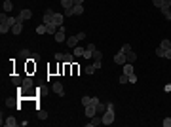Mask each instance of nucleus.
<instances>
[{"instance_id": "39448f33", "label": "nucleus", "mask_w": 171, "mask_h": 127, "mask_svg": "<svg viewBox=\"0 0 171 127\" xmlns=\"http://www.w3.org/2000/svg\"><path fill=\"white\" fill-rule=\"evenodd\" d=\"M101 123H103V116L95 114L93 118H91V122H88V123H86V127H97V125H101Z\"/></svg>"}, {"instance_id": "de8ad7c7", "label": "nucleus", "mask_w": 171, "mask_h": 127, "mask_svg": "<svg viewBox=\"0 0 171 127\" xmlns=\"http://www.w3.org/2000/svg\"><path fill=\"white\" fill-rule=\"evenodd\" d=\"M163 6H171V0H163Z\"/></svg>"}, {"instance_id": "7ed1b4c3", "label": "nucleus", "mask_w": 171, "mask_h": 127, "mask_svg": "<svg viewBox=\"0 0 171 127\" xmlns=\"http://www.w3.org/2000/svg\"><path fill=\"white\" fill-rule=\"evenodd\" d=\"M65 32H67V29H65L63 25H61V27H59V31H57V32H55V34H53L55 42H59V44H61V42H65V36H67Z\"/></svg>"}, {"instance_id": "ea45409f", "label": "nucleus", "mask_w": 171, "mask_h": 127, "mask_svg": "<svg viewBox=\"0 0 171 127\" xmlns=\"http://www.w3.org/2000/svg\"><path fill=\"white\" fill-rule=\"evenodd\" d=\"M8 17H10V15H6L4 12H2V15H0V23H6V21H8Z\"/></svg>"}, {"instance_id": "7c9ffc66", "label": "nucleus", "mask_w": 171, "mask_h": 127, "mask_svg": "<svg viewBox=\"0 0 171 127\" xmlns=\"http://www.w3.org/2000/svg\"><path fill=\"white\" fill-rule=\"evenodd\" d=\"M156 55H158V57H166V50L158 46V48H156Z\"/></svg>"}, {"instance_id": "f257e3e1", "label": "nucleus", "mask_w": 171, "mask_h": 127, "mask_svg": "<svg viewBox=\"0 0 171 127\" xmlns=\"http://www.w3.org/2000/svg\"><path fill=\"white\" fill-rule=\"evenodd\" d=\"M114 123V105L108 103L107 105V112L103 114V125H112Z\"/></svg>"}, {"instance_id": "6e6552de", "label": "nucleus", "mask_w": 171, "mask_h": 127, "mask_svg": "<svg viewBox=\"0 0 171 127\" xmlns=\"http://www.w3.org/2000/svg\"><path fill=\"white\" fill-rule=\"evenodd\" d=\"M93 51H95V44L86 46V51H84V59H91L93 57Z\"/></svg>"}, {"instance_id": "4c0bfd02", "label": "nucleus", "mask_w": 171, "mask_h": 127, "mask_svg": "<svg viewBox=\"0 0 171 127\" xmlns=\"http://www.w3.org/2000/svg\"><path fill=\"white\" fill-rule=\"evenodd\" d=\"M31 61H34V63H36V61H40V53H32L31 55Z\"/></svg>"}, {"instance_id": "393cba45", "label": "nucleus", "mask_w": 171, "mask_h": 127, "mask_svg": "<svg viewBox=\"0 0 171 127\" xmlns=\"http://www.w3.org/2000/svg\"><path fill=\"white\" fill-rule=\"evenodd\" d=\"M12 82H14V86L21 87V84H23V78H21V76L17 74V76H14V78H12Z\"/></svg>"}, {"instance_id": "6ab92c4d", "label": "nucleus", "mask_w": 171, "mask_h": 127, "mask_svg": "<svg viewBox=\"0 0 171 127\" xmlns=\"http://www.w3.org/2000/svg\"><path fill=\"white\" fill-rule=\"evenodd\" d=\"M36 34H48V25H44V23L38 25L36 27Z\"/></svg>"}, {"instance_id": "bb28decb", "label": "nucleus", "mask_w": 171, "mask_h": 127, "mask_svg": "<svg viewBox=\"0 0 171 127\" xmlns=\"http://www.w3.org/2000/svg\"><path fill=\"white\" fill-rule=\"evenodd\" d=\"M105 112H107V105H101V103H99V105H97V114H99V116H103Z\"/></svg>"}, {"instance_id": "aec40b11", "label": "nucleus", "mask_w": 171, "mask_h": 127, "mask_svg": "<svg viewBox=\"0 0 171 127\" xmlns=\"http://www.w3.org/2000/svg\"><path fill=\"white\" fill-rule=\"evenodd\" d=\"M124 74H127V76L133 74V63H126L124 65Z\"/></svg>"}, {"instance_id": "a878e982", "label": "nucleus", "mask_w": 171, "mask_h": 127, "mask_svg": "<svg viewBox=\"0 0 171 127\" xmlns=\"http://www.w3.org/2000/svg\"><path fill=\"white\" fill-rule=\"evenodd\" d=\"M91 59H93V61H101V59H103V51L95 50V51H93V57H91Z\"/></svg>"}, {"instance_id": "3c124183", "label": "nucleus", "mask_w": 171, "mask_h": 127, "mask_svg": "<svg viewBox=\"0 0 171 127\" xmlns=\"http://www.w3.org/2000/svg\"><path fill=\"white\" fill-rule=\"evenodd\" d=\"M169 14H171V6H169Z\"/></svg>"}, {"instance_id": "a18cd8bd", "label": "nucleus", "mask_w": 171, "mask_h": 127, "mask_svg": "<svg viewBox=\"0 0 171 127\" xmlns=\"http://www.w3.org/2000/svg\"><path fill=\"white\" fill-rule=\"evenodd\" d=\"M166 59H169V61H171V48L166 51Z\"/></svg>"}, {"instance_id": "37998d69", "label": "nucleus", "mask_w": 171, "mask_h": 127, "mask_svg": "<svg viewBox=\"0 0 171 127\" xmlns=\"http://www.w3.org/2000/svg\"><path fill=\"white\" fill-rule=\"evenodd\" d=\"M90 105H95V106H97V105H99V99H97V97H91V103H90Z\"/></svg>"}, {"instance_id": "09e8293b", "label": "nucleus", "mask_w": 171, "mask_h": 127, "mask_svg": "<svg viewBox=\"0 0 171 127\" xmlns=\"http://www.w3.org/2000/svg\"><path fill=\"white\" fill-rule=\"evenodd\" d=\"M74 4H84V0H74Z\"/></svg>"}, {"instance_id": "1a4fd4ad", "label": "nucleus", "mask_w": 171, "mask_h": 127, "mask_svg": "<svg viewBox=\"0 0 171 127\" xmlns=\"http://www.w3.org/2000/svg\"><path fill=\"white\" fill-rule=\"evenodd\" d=\"M51 89H53V91L57 93L59 97H63V95H65V91H63V84H61V82H53V86H51Z\"/></svg>"}, {"instance_id": "2f4dec72", "label": "nucleus", "mask_w": 171, "mask_h": 127, "mask_svg": "<svg viewBox=\"0 0 171 127\" xmlns=\"http://www.w3.org/2000/svg\"><path fill=\"white\" fill-rule=\"evenodd\" d=\"M120 51H122V53H129V51H131V46H129V44H124Z\"/></svg>"}, {"instance_id": "5701e85b", "label": "nucleus", "mask_w": 171, "mask_h": 127, "mask_svg": "<svg viewBox=\"0 0 171 127\" xmlns=\"http://www.w3.org/2000/svg\"><path fill=\"white\" fill-rule=\"evenodd\" d=\"M31 51H29V50H21V51H19V59H31Z\"/></svg>"}, {"instance_id": "58836bf2", "label": "nucleus", "mask_w": 171, "mask_h": 127, "mask_svg": "<svg viewBox=\"0 0 171 127\" xmlns=\"http://www.w3.org/2000/svg\"><path fill=\"white\" fill-rule=\"evenodd\" d=\"M129 84H137V76H135V72L129 74Z\"/></svg>"}, {"instance_id": "f3484780", "label": "nucleus", "mask_w": 171, "mask_h": 127, "mask_svg": "<svg viewBox=\"0 0 171 127\" xmlns=\"http://www.w3.org/2000/svg\"><path fill=\"white\" fill-rule=\"evenodd\" d=\"M126 59H127V63H135V61H137V53L131 50L129 53H126Z\"/></svg>"}, {"instance_id": "72a5a7b5", "label": "nucleus", "mask_w": 171, "mask_h": 127, "mask_svg": "<svg viewBox=\"0 0 171 127\" xmlns=\"http://www.w3.org/2000/svg\"><path fill=\"white\" fill-rule=\"evenodd\" d=\"M12 8H14V4L12 2H4V12L8 14V12H12Z\"/></svg>"}, {"instance_id": "20e7f679", "label": "nucleus", "mask_w": 171, "mask_h": 127, "mask_svg": "<svg viewBox=\"0 0 171 127\" xmlns=\"http://www.w3.org/2000/svg\"><path fill=\"white\" fill-rule=\"evenodd\" d=\"M53 15H55L53 10H46L44 17H42V23H44V25H50V23H53Z\"/></svg>"}, {"instance_id": "f03ea898", "label": "nucleus", "mask_w": 171, "mask_h": 127, "mask_svg": "<svg viewBox=\"0 0 171 127\" xmlns=\"http://www.w3.org/2000/svg\"><path fill=\"white\" fill-rule=\"evenodd\" d=\"M32 86H34V82H32V78H23V84H21V87H19V91H31L32 89Z\"/></svg>"}, {"instance_id": "cd10ccee", "label": "nucleus", "mask_w": 171, "mask_h": 127, "mask_svg": "<svg viewBox=\"0 0 171 127\" xmlns=\"http://www.w3.org/2000/svg\"><path fill=\"white\" fill-rule=\"evenodd\" d=\"M160 48H163V50H169V48H171V42L169 40H167V38H166V40H162V44H160Z\"/></svg>"}, {"instance_id": "412c9836", "label": "nucleus", "mask_w": 171, "mask_h": 127, "mask_svg": "<svg viewBox=\"0 0 171 127\" xmlns=\"http://www.w3.org/2000/svg\"><path fill=\"white\" fill-rule=\"evenodd\" d=\"M63 61H65V65H70V63H74V53H65Z\"/></svg>"}, {"instance_id": "e433bc0d", "label": "nucleus", "mask_w": 171, "mask_h": 127, "mask_svg": "<svg viewBox=\"0 0 171 127\" xmlns=\"http://www.w3.org/2000/svg\"><path fill=\"white\" fill-rule=\"evenodd\" d=\"M163 127H171V118H163Z\"/></svg>"}, {"instance_id": "a19ab883", "label": "nucleus", "mask_w": 171, "mask_h": 127, "mask_svg": "<svg viewBox=\"0 0 171 127\" xmlns=\"http://www.w3.org/2000/svg\"><path fill=\"white\" fill-rule=\"evenodd\" d=\"M76 36H78V40H80V42H82V40H84V38H86V36H88V34H86V32H78Z\"/></svg>"}, {"instance_id": "9b49d317", "label": "nucleus", "mask_w": 171, "mask_h": 127, "mask_svg": "<svg viewBox=\"0 0 171 127\" xmlns=\"http://www.w3.org/2000/svg\"><path fill=\"white\" fill-rule=\"evenodd\" d=\"M95 114H97V106L95 105H88L86 106V116H88V118H93Z\"/></svg>"}, {"instance_id": "2eb2a0df", "label": "nucleus", "mask_w": 171, "mask_h": 127, "mask_svg": "<svg viewBox=\"0 0 171 127\" xmlns=\"http://www.w3.org/2000/svg\"><path fill=\"white\" fill-rule=\"evenodd\" d=\"M84 51H86V48H82V46H76V48L72 50V53H74V57H84Z\"/></svg>"}, {"instance_id": "b1692460", "label": "nucleus", "mask_w": 171, "mask_h": 127, "mask_svg": "<svg viewBox=\"0 0 171 127\" xmlns=\"http://www.w3.org/2000/svg\"><path fill=\"white\" fill-rule=\"evenodd\" d=\"M57 31H59V27L55 23H50V25H48V34H55Z\"/></svg>"}, {"instance_id": "c03bdc74", "label": "nucleus", "mask_w": 171, "mask_h": 127, "mask_svg": "<svg viewBox=\"0 0 171 127\" xmlns=\"http://www.w3.org/2000/svg\"><path fill=\"white\" fill-rule=\"evenodd\" d=\"M93 65H95V68H97V70L103 67V63H101V61H93Z\"/></svg>"}, {"instance_id": "dca6fc26", "label": "nucleus", "mask_w": 171, "mask_h": 127, "mask_svg": "<svg viewBox=\"0 0 171 127\" xmlns=\"http://www.w3.org/2000/svg\"><path fill=\"white\" fill-rule=\"evenodd\" d=\"M4 125H6V127H15V125H17V120H15L14 116H10V118H6Z\"/></svg>"}, {"instance_id": "4be33fe9", "label": "nucleus", "mask_w": 171, "mask_h": 127, "mask_svg": "<svg viewBox=\"0 0 171 127\" xmlns=\"http://www.w3.org/2000/svg\"><path fill=\"white\" fill-rule=\"evenodd\" d=\"M8 32H12V27H8L6 23H0V34H8Z\"/></svg>"}, {"instance_id": "8fccbe9b", "label": "nucleus", "mask_w": 171, "mask_h": 127, "mask_svg": "<svg viewBox=\"0 0 171 127\" xmlns=\"http://www.w3.org/2000/svg\"><path fill=\"white\" fill-rule=\"evenodd\" d=\"M4 2H12V0H4Z\"/></svg>"}, {"instance_id": "c85d7f7f", "label": "nucleus", "mask_w": 171, "mask_h": 127, "mask_svg": "<svg viewBox=\"0 0 171 127\" xmlns=\"http://www.w3.org/2000/svg\"><path fill=\"white\" fill-rule=\"evenodd\" d=\"M118 82H120L122 86H124V84H127V82H129V76H127V74H122V76H120V80H118Z\"/></svg>"}, {"instance_id": "f704fd0d", "label": "nucleus", "mask_w": 171, "mask_h": 127, "mask_svg": "<svg viewBox=\"0 0 171 127\" xmlns=\"http://www.w3.org/2000/svg\"><path fill=\"white\" fill-rule=\"evenodd\" d=\"M152 4L156 6L158 10H160V8H162V6H163V0H152Z\"/></svg>"}, {"instance_id": "c756f323", "label": "nucleus", "mask_w": 171, "mask_h": 127, "mask_svg": "<svg viewBox=\"0 0 171 127\" xmlns=\"http://www.w3.org/2000/svg\"><path fill=\"white\" fill-rule=\"evenodd\" d=\"M95 70H97V68H95V65H88V67H86V74H93Z\"/></svg>"}, {"instance_id": "a211bd4d", "label": "nucleus", "mask_w": 171, "mask_h": 127, "mask_svg": "<svg viewBox=\"0 0 171 127\" xmlns=\"http://www.w3.org/2000/svg\"><path fill=\"white\" fill-rule=\"evenodd\" d=\"M61 6L65 8V12H67V10H72V6H74V0H61Z\"/></svg>"}, {"instance_id": "0eeeda50", "label": "nucleus", "mask_w": 171, "mask_h": 127, "mask_svg": "<svg viewBox=\"0 0 171 127\" xmlns=\"http://www.w3.org/2000/svg\"><path fill=\"white\" fill-rule=\"evenodd\" d=\"M114 63H116V65H122V67H124V65L127 63V59H126V53H122V51H118V53L114 55Z\"/></svg>"}, {"instance_id": "f8f14e48", "label": "nucleus", "mask_w": 171, "mask_h": 127, "mask_svg": "<svg viewBox=\"0 0 171 127\" xmlns=\"http://www.w3.org/2000/svg\"><path fill=\"white\" fill-rule=\"evenodd\" d=\"M12 32H14V34H17V36H19V34H21V32H23V21H19V19H17V23H15L14 27H12Z\"/></svg>"}, {"instance_id": "ddd939ff", "label": "nucleus", "mask_w": 171, "mask_h": 127, "mask_svg": "<svg viewBox=\"0 0 171 127\" xmlns=\"http://www.w3.org/2000/svg\"><path fill=\"white\" fill-rule=\"evenodd\" d=\"M63 21H65V15H63V14H57V12H55V15H53V23L57 25V27H61V25H63Z\"/></svg>"}, {"instance_id": "9d476101", "label": "nucleus", "mask_w": 171, "mask_h": 127, "mask_svg": "<svg viewBox=\"0 0 171 127\" xmlns=\"http://www.w3.org/2000/svg\"><path fill=\"white\" fill-rule=\"evenodd\" d=\"M78 42H80V40H78V36H76V34H74V36H68V38H67V46L70 48V50H74V48H76V46H78Z\"/></svg>"}, {"instance_id": "473e14b6", "label": "nucleus", "mask_w": 171, "mask_h": 127, "mask_svg": "<svg viewBox=\"0 0 171 127\" xmlns=\"http://www.w3.org/2000/svg\"><path fill=\"white\" fill-rule=\"evenodd\" d=\"M90 103H91V97H88V95H84V97H82V105H84V106H88Z\"/></svg>"}, {"instance_id": "49530a36", "label": "nucleus", "mask_w": 171, "mask_h": 127, "mask_svg": "<svg viewBox=\"0 0 171 127\" xmlns=\"http://www.w3.org/2000/svg\"><path fill=\"white\" fill-rule=\"evenodd\" d=\"M166 93H171V84H167V86H166Z\"/></svg>"}, {"instance_id": "79ce46f5", "label": "nucleus", "mask_w": 171, "mask_h": 127, "mask_svg": "<svg viewBox=\"0 0 171 127\" xmlns=\"http://www.w3.org/2000/svg\"><path fill=\"white\" fill-rule=\"evenodd\" d=\"M65 53H55V61H63Z\"/></svg>"}, {"instance_id": "c9c22d12", "label": "nucleus", "mask_w": 171, "mask_h": 127, "mask_svg": "<svg viewBox=\"0 0 171 127\" xmlns=\"http://www.w3.org/2000/svg\"><path fill=\"white\" fill-rule=\"evenodd\" d=\"M38 118H40V120H46V118H48V114H46L44 110H38Z\"/></svg>"}, {"instance_id": "4468645a", "label": "nucleus", "mask_w": 171, "mask_h": 127, "mask_svg": "<svg viewBox=\"0 0 171 127\" xmlns=\"http://www.w3.org/2000/svg\"><path fill=\"white\" fill-rule=\"evenodd\" d=\"M84 14V6L82 4H74L72 6V15H82Z\"/></svg>"}, {"instance_id": "423d86ee", "label": "nucleus", "mask_w": 171, "mask_h": 127, "mask_svg": "<svg viewBox=\"0 0 171 127\" xmlns=\"http://www.w3.org/2000/svg\"><path fill=\"white\" fill-rule=\"evenodd\" d=\"M31 17H32V12H31V10H21V12H19V17H17V19L25 23V21H29Z\"/></svg>"}]
</instances>
